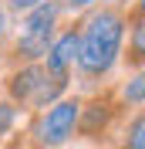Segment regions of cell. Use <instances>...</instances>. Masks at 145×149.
Segmentation results:
<instances>
[{
    "instance_id": "8992f818",
    "label": "cell",
    "mask_w": 145,
    "mask_h": 149,
    "mask_svg": "<svg viewBox=\"0 0 145 149\" xmlns=\"http://www.w3.org/2000/svg\"><path fill=\"white\" fill-rule=\"evenodd\" d=\"M128 65H145V20L132 27V44H128Z\"/></svg>"
},
{
    "instance_id": "ba28073f",
    "label": "cell",
    "mask_w": 145,
    "mask_h": 149,
    "mask_svg": "<svg viewBox=\"0 0 145 149\" xmlns=\"http://www.w3.org/2000/svg\"><path fill=\"white\" fill-rule=\"evenodd\" d=\"M122 98H125L128 105H142V102H145V71L138 74V78H132V81L125 85V92H122Z\"/></svg>"
},
{
    "instance_id": "3957f363",
    "label": "cell",
    "mask_w": 145,
    "mask_h": 149,
    "mask_svg": "<svg viewBox=\"0 0 145 149\" xmlns=\"http://www.w3.org/2000/svg\"><path fill=\"white\" fill-rule=\"evenodd\" d=\"M81 119V102L78 98H64V102H54L51 109L37 119L34 125V136L44 149H54L61 142H68L74 136V125Z\"/></svg>"
},
{
    "instance_id": "8fae6325",
    "label": "cell",
    "mask_w": 145,
    "mask_h": 149,
    "mask_svg": "<svg viewBox=\"0 0 145 149\" xmlns=\"http://www.w3.org/2000/svg\"><path fill=\"white\" fill-rule=\"evenodd\" d=\"M95 0H68V7H74V10H81V7H91Z\"/></svg>"
},
{
    "instance_id": "30bf717a",
    "label": "cell",
    "mask_w": 145,
    "mask_h": 149,
    "mask_svg": "<svg viewBox=\"0 0 145 149\" xmlns=\"http://www.w3.org/2000/svg\"><path fill=\"white\" fill-rule=\"evenodd\" d=\"M44 0H10V7L14 10H34V7H41Z\"/></svg>"
},
{
    "instance_id": "7a4b0ae2",
    "label": "cell",
    "mask_w": 145,
    "mask_h": 149,
    "mask_svg": "<svg viewBox=\"0 0 145 149\" xmlns=\"http://www.w3.org/2000/svg\"><path fill=\"white\" fill-rule=\"evenodd\" d=\"M68 85V74H54L41 65H27L20 68L14 78H10V95L17 98L20 105H34V109H44L47 102H54L57 92Z\"/></svg>"
},
{
    "instance_id": "277c9868",
    "label": "cell",
    "mask_w": 145,
    "mask_h": 149,
    "mask_svg": "<svg viewBox=\"0 0 145 149\" xmlns=\"http://www.w3.org/2000/svg\"><path fill=\"white\" fill-rule=\"evenodd\" d=\"M61 14L57 3L44 0L41 7L27 10V20H24V31H20V41H17V51L24 58H41L47 54V47H51V31H54V20Z\"/></svg>"
},
{
    "instance_id": "5bb4252c",
    "label": "cell",
    "mask_w": 145,
    "mask_h": 149,
    "mask_svg": "<svg viewBox=\"0 0 145 149\" xmlns=\"http://www.w3.org/2000/svg\"><path fill=\"white\" fill-rule=\"evenodd\" d=\"M17 149H30V146H17Z\"/></svg>"
},
{
    "instance_id": "9c48e42d",
    "label": "cell",
    "mask_w": 145,
    "mask_h": 149,
    "mask_svg": "<svg viewBox=\"0 0 145 149\" xmlns=\"http://www.w3.org/2000/svg\"><path fill=\"white\" fill-rule=\"evenodd\" d=\"M14 122H17V109H14L10 102H0V136H3V132H10V125H14Z\"/></svg>"
},
{
    "instance_id": "52a82bcc",
    "label": "cell",
    "mask_w": 145,
    "mask_h": 149,
    "mask_svg": "<svg viewBox=\"0 0 145 149\" xmlns=\"http://www.w3.org/2000/svg\"><path fill=\"white\" fill-rule=\"evenodd\" d=\"M125 149H145V112L132 119V125L125 132Z\"/></svg>"
},
{
    "instance_id": "7c38bea8",
    "label": "cell",
    "mask_w": 145,
    "mask_h": 149,
    "mask_svg": "<svg viewBox=\"0 0 145 149\" xmlns=\"http://www.w3.org/2000/svg\"><path fill=\"white\" fill-rule=\"evenodd\" d=\"M3 31H7V14L0 10V37H3Z\"/></svg>"
},
{
    "instance_id": "6da1fadb",
    "label": "cell",
    "mask_w": 145,
    "mask_h": 149,
    "mask_svg": "<svg viewBox=\"0 0 145 149\" xmlns=\"http://www.w3.org/2000/svg\"><path fill=\"white\" fill-rule=\"evenodd\" d=\"M122 41H125V17L122 10H98L88 17L84 31L78 34V68L84 74H105L111 71L115 58L122 54Z\"/></svg>"
},
{
    "instance_id": "5b68a950",
    "label": "cell",
    "mask_w": 145,
    "mask_h": 149,
    "mask_svg": "<svg viewBox=\"0 0 145 149\" xmlns=\"http://www.w3.org/2000/svg\"><path fill=\"white\" fill-rule=\"evenodd\" d=\"M78 58V31H64L57 41H51L47 47V71L54 74H68V68Z\"/></svg>"
},
{
    "instance_id": "4fadbf2b",
    "label": "cell",
    "mask_w": 145,
    "mask_h": 149,
    "mask_svg": "<svg viewBox=\"0 0 145 149\" xmlns=\"http://www.w3.org/2000/svg\"><path fill=\"white\" fill-rule=\"evenodd\" d=\"M138 10H142V14H145V0H138Z\"/></svg>"
}]
</instances>
